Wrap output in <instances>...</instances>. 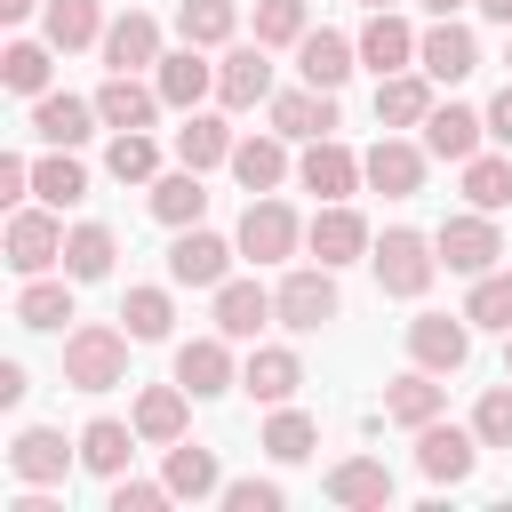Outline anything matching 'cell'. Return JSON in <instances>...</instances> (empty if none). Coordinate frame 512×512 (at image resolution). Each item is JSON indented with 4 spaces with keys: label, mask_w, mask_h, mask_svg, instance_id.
<instances>
[{
    "label": "cell",
    "mask_w": 512,
    "mask_h": 512,
    "mask_svg": "<svg viewBox=\"0 0 512 512\" xmlns=\"http://www.w3.org/2000/svg\"><path fill=\"white\" fill-rule=\"evenodd\" d=\"M128 328H104V320H88V328H72L64 336V384L72 392H112L120 376H128Z\"/></svg>",
    "instance_id": "1"
},
{
    "label": "cell",
    "mask_w": 512,
    "mask_h": 512,
    "mask_svg": "<svg viewBox=\"0 0 512 512\" xmlns=\"http://www.w3.org/2000/svg\"><path fill=\"white\" fill-rule=\"evenodd\" d=\"M360 64L384 80V72H408L416 64V32H408V16H392V8H368V24H360Z\"/></svg>",
    "instance_id": "20"
},
{
    "label": "cell",
    "mask_w": 512,
    "mask_h": 512,
    "mask_svg": "<svg viewBox=\"0 0 512 512\" xmlns=\"http://www.w3.org/2000/svg\"><path fill=\"white\" fill-rule=\"evenodd\" d=\"M8 264H16L24 280H32V272H48V264H64V224H56V208H48V200L8 216Z\"/></svg>",
    "instance_id": "11"
},
{
    "label": "cell",
    "mask_w": 512,
    "mask_h": 512,
    "mask_svg": "<svg viewBox=\"0 0 512 512\" xmlns=\"http://www.w3.org/2000/svg\"><path fill=\"white\" fill-rule=\"evenodd\" d=\"M480 136H488V112H464V104H432V120H424V152L456 160V168L480 152Z\"/></svg>",
    "instance_id": "25"
},
{
    "label": "cell",
    "mask_w": 512,
    "mask_h": 512,
    "mask_svg": "<svg viewBox=\"0 0 512 512\" xmlns=\"http://www.w3.org/2000/svg\"><path fill=\"white\" fill-rule=\"evenodd\" d=\"M64 280H72V272H64ZM64 280H40V272H32L24 296H16V328H64V320H72V288H64Z\"/></svg>",
    "instance_id": "39"
},
{
    "label": "cell",
    "mask_w": 512,
    "mask_h": 512,
    "mask_svg": "<svg viewBox=\"0 0 512 512\" xmlns=\"http://www.w3.org/2000/svg\"><path fill=\"white\" fill-rule=\"evenodd\" d=\"M472 432H480V448H512V384H488V392H480Z\"/></svg>",
    "instance_id": "48"
},
{
    "label": "cell",
    "mask_w": 512,
    "mask_h": 512,
    "mask_svg": "<svg viewBox=\"0 0 512 512\" xmlns=\"http://www.w3.org/2000/svg\"><path fill=\"white\" fill-rule=\"evenodd\" d=\"M312 24H304V0H256V40L264 48H296Z\"/></svg>",
    "instance_id": "47"
},
{
    "label": "cell",
    "mask_w": 512,
    "mask_h": 512,
    "mask_svg": "<svg viewBox=\"0 0 512 512\" xmlns=\"http://www.w3.org/2000/svg\"><path fill=\"white\" fill-rule=\"evenodd\" d=\"M184 408H192V392H184V384H144V392H136V408H128V424H136L152 448H168V440H184Z\"/></svg>",
    "instance_id": "29"
},
{
    "label": "cell",
    "mask_w": 512,
    "mask_h": 512,
    "mask_svg": "<svg viewBox=\"0 0 512 512\" xmlns=\"http://www.w3.org/2000/svg\"><path fill=\"white\" fill-rule=\"evenodd\" d=\"M24 192H32V160H16V152H0V200L16 208Z\"/></svg>",
    "instance_id": "51"
},
{
    "label": "cell",
    "mask_w": 512,
    "mask_h": 512,
    "mask_svg": "<svg viewBox=\"0 0 512 512\" xmlns=\"http://www.w3.org/2000/svg\"><path fill=\"white\" fill-rule=\"evenodd\" d=\"M176 32H184L192 48H224V40L240 32V8H232V0H184V8H176Z\"/></svg>",
    "instance_id": "41"
},
{
    "label": "cell",
    "mask_w": 512,
    "mask_h": 512,
    "mask_svg": "<svg viewBox=\"0 0 512 512\" xmlns=\"http://www.w3.org/2000/svg\"><path fill=\"white\" fill-rule=\"evenodd\" d=\"M0 80H8L16 96H48V40H8Z\"/></svg>",
    "instance_id": "45"
},
{
    "label": "cell",
    "mask_w": 512,
    "mask_h": 512,
    "mask_svg": "<svg viewBox=\"0 0 512 512\" xmlns=\"http://www.w3.org/2000/svg\"><path fill=\"white\" fill-rule=\"evenodd\" d=\"M328 504H344V512H384L392 504V472L376 464V456H344V464H328Z\"/></svg>",
    "instance_id": "18"
},
{
    "label": "cell",
    "mask_w": 512,
    "mask_h": 512,
    "mask_svg": "<svg viewBox=\"0 0 512 512\" xmlns=\"http://www.w3.org/2000/svg\"><path fill=\"white\" fill-rule=\"evenodd\" d=\"M360 8H392V0H360Z\"/></svg>",
    "instance_id": "58"
},
{
    "label": "cell",
    "mask_w": 512,
    "mask_h": 512,
    "mask_svg": "<svg viewBox=\"0 0 512 512\" xmlns=\"http://www.w3.org/2000/svg\"><path fill=\"white\" fill-rule=\"evenodd\" d=\"M472 8H480L488 24H504V32H512V0H472Z\"/></svg>",
    "instance_id": "54"
},
{
    "label": "cell",
    "mask_w": 512,
    "mask_h": 512,
    "mask_svg": "<svg viewBox=\"0 0 512 512\" xmlns=\"http://www.w3.org/2000/svg\"><path fill=\"white\" fill-rule=\"evenodd\" d=\"M176 384H184L192 400L232 392V384H240V368H232V336H224V328H216V336H192V344L176 352Z\"/></svg>",
    "instance_id": "12"
},
{
    "label": "cell",
    "mask_w": 512,
    "mask_h": 512,
    "mask_svg": "<svg viewBox=\"0 0 512 512\" xmlns=\"http://www.w3.org/2000/svg\"><path fill=\"white\" fill-rule=\"evenodd\" d=\"M32 8H40V0H0V24H24Z\"/></svg>",
    "instance_id": "55"
},
{
    "label": "cell",
    "mask_w": 512,
    "mask_h": 512,
    "mask_svg": "<svg viewBox=\"0 0 512 512\" xmlns=\"http://www.w3.org/2000/svg\"><path fill=\"white\" fill-rule=\"evenodd\" d=\"M72 464H80V448H64V432H48V424H24V432L8 440V472L32 480V488H56Z\"/></svg>",
    "instance_id": "13"
},
{
    "label": "cell",
    "mask_w": 512,
    "mask_h": 512,
    "mask_svg": "<svg viewBox=\"0 0 512 512\" xmlns=\"http://www.w3.org/2000/svg\"><path fill=\"white\" fill-rule=\"evenodd\" d=\"M376 120H384V128H424V120H432V72H424V64L384 72V80H376Z\"/></svg>",
    "instance_id": "21"
},
{
    "label": "cell",
    "mask_w": 512,
    "mask_h": 512,
    "mask_svg": "<svg viewBox=\"0 0 512 512\" xmlns=\"http://www.w3.org/2000/svg\"><path fill=\"white\" fill-rule=\"evenodd\" d=\"M96 112H104V128H152L160 120V88H144L136 72H112L96 88Z\"/></svg>",
    "instance_id": "30"
},
{
    "label": "cell",
    "mask_w": 512,
    "mask_h": 512,
    "mask_svg": "<svg viewBox=\"0 0 512 512\" xmlns=\"http://www.w3.org/2000/svg\"><path fill=\"white\" fill-rule=\"evenodd\" d=\"M112 256H120V240H112L104 224H72V232H64V272H72V280H104Z\"/></svg>",
    "instance_id": "38"
},
{
    "label": "cell",
    "mask_w": 512,
    "mask_h": 512,
    "mask_svg": "<svg viewBox=\"0 0 512 512\" xmlns=\"http://www.w3.org/2000/svg\"><path fill=\"white\" fill-rule=\"evenodd\" d=\"M368 264H376V288H384V296H408V304H416V296L432 288V272H440V248H432L424 232L392 224V232L368 248Z\"/></svg>",
    "instance_id": "2"
},
{
    "label": "cell",
    "mask_w": 512,
    "mask_h": 512,
    "mask_svg": "<svg viewBox=\"0 0 512 512\" xmlns=\"http://www.w3.org/2000/svg\"><path fill=\"white\" fill-rule=\"evenodd\" d=\"M96 120H104L96 96H56V88L32 96V136H40V144H64V152H72V144H88Z\"/></svg>",
    "instance_id": "22"
},
{
    "label": "cell",
    "mask_w": 512,
    "mask_h": 512,
    "mask_svg": "<svg viewBox=\"0 0 512 512\" xmlns=\"http://www.w3.org/2000/svg\"><path fill=\"white\" fill-rule=\"evenodd\" d=\"M272 128L280 136H296V144H312V136H336V88H280L272 96Z\"/></svg>",
    "instance_id": "17"
},
{
    "label": "cell",
    "mask_w": 512,
    "mask_h": 512,
    "mask_svg": "<svg viewBox=\"0 0 512 512\" xmlns=\"http://www.w3.org/2000/svg\"><path fill=\"white\" fill-rule=\"evenodd\" d=\"M232 144H240V136H232L216 112H184V128H176V160L200 168V176H208L216 160H232Z\"/></svg>",
    "instance_id": "34"
},
{
    "label": "cell",
    "mask_w": 512,
    "mask_h": 512,
    "mask_svg": "<svg viewBox=\"0 0 512 512\" xmlns=\"http://www.w3.org/2000/svg\"><path fill=\"white\" fill-rule=\"evenodd\" d=\"M240 256L248 264H288L296 248H304V224H296V208L288 200H272V192H248V216H240Z\"/></svg>",
    "instance_id": "3"
},
{
    "label": "cell",
    "mask_w": 512,
    "mask_h": 512,
    "mask_svg": "<svg viewBox=\"0 0 512 512\" xmlns=\"http://www.w3.org/2000/svg\"><path fill=\"white\" fill-rule=\"evenodd\" d=\"M152 216H160L168 232H184V224H200V216H208V192H200V168H176V176H152Z\"/></svg>",
    "instance_id": "35"
},
{
    "label": "cell",
    "mask_w": 512,
    "mask_h": 512,
    "mask_svg": "<svg viewBox=\"0 0 512 512\" xmlns=\"http://www.w3.org/2000/svg\"><path fill=\"white\" fill-rule=\"evenodd\" d=\"M408 360L432 368V376H456V368L472 360V320H464V312H456V320H448V312H416V320H408Z\"/></svg>",
    "instance_id": "8"
},
{
    "label": "cell",
    "mask_w": 512,
    "mask_h": 512,
    "mask_svg": "<svg viewBox=\"0 0 512 512\" xmlns=\"http://www.w3.org/2000/svg\"><path fill=\"white\" fill-rule=\"evenodd\" d=\"M288 488L280 480H224V512H280Z\"/></svg>",
    "instance_id": "49"
},
{
    "label": "cell",
    "mask_w": 512,
    "mask_h": 512,
    "mask_svg": "<svg viewBox=\"0 0 512 512\" xmlns=\"http://www.w3.org/2000/svg\"><path fill=\"white\" fill-rule=\"evenodd\" d=\"M440 408H448V384H440L432 368H408V376H392V384H384V416H392V424H408V432H424Z\"/></svg>",
    "instance_id": "26"
},
{
    "label": "cell",
    "mask_w": 512,
    "mask_h": 512,
    "mask_svg": "<svg viewBox=\"0 0 512 512\" xmlns=\"http://www.w3.org/2000/svg\"><path fill=\"white\" fill-rule=\"evenodd\" d=\"M24 400V360H0V408Z\"/></svg>",
    "instance_id": "53"
},
{
    "label": "cell",
    "mask_w": 512,
    "mask_h": 512,
    "mask_svg": "<svg viewBox=\"0 0 512 512\" xmlns=\"http://www.w3.org/2000/svg\"><path fill=\"white\" fill-rule=\"evenodd\" d=\"M296 184H304V192H320V200H352L368 176H360V160H352L336 136H312V144H304V160H296Z\"/></svg>",
    "instance_id": "15"
},
{
    "label": "cell",
    "mask_w": 512,
    "mask_h": 512,
    "mask_svg": "<svg viewBox=\"0 0 512 512\" xmlns=\"http://www.w3.org/2000/svg\"><path fill=\"white\" fill-rule=\"evenodd\" d=\"M216 96H224L232 112L272 104V64H264V40H256V48H232V56L216 64Z\"/></svg>",
    "instance_id": "27"
},
{
    "label": "cell",
    "mask_w": 512,
    "mask_h": 512,
    "mask_svg": "<svg viewBox=\"0 0 512 512\" xmlns=\"http://www.w3.org/2000/svg\"><path fill=\"white\" fill-rule=\"evenodd\" d=\"M152 88H160V104H168V112H192V104L216 88V64H208V48H192V40H184L176 56H160V64H152Z\"/></svg>",
    "instance_id": "16"
},
{
    "label": "cell",
    "mask_w": 512,
    "mask_h": 512,
    "mask_svg": "<svg viewBox=\"0 0 512 512\" xmlns=\"http://www.w3.org/2000/svg\"><path fill=\"white\" fill-rule=\"evenodd\" d=\"M264 320H280L272 288H256V280H224V288H216V328H224L232 344H248Z\"/></svg>",
    "instance_id": "28"
},
{
    "label": "cell",
    "mask_w": 512,
    "mask_h": 512,
    "mask_svg": "<svg viewBox=\"0 0 512 512\" xmlns=\"http://www.w3.org/2000/svg\"><path fill=\"white\" fill-rule=\"evenodd\" d=\"M464 200L488 208V216L512 208V160H504V152H472V160H464Z\"/></svg>",
    "instance_id": "40"
},
{
    "label": "cell",
    "mask_w": 512,
    "mask_h": 512,
    "mask_svg": "<svg viewBox=\"0 0 512 512\" xmlns=\"http://www.w3.org/2000/svg\"><path fill=\"white\" fill-rule=\"evenodd\" d=\"M488 136H496V144H504V152H512V80H504V96H496V104H488Z\"/></svg>",
    "instance_id": "52"
},
{
    "label": "cell",
    "mask_w": 512,
    "mask_h": 512,
    "mask_svg": "<svg viewBox=\"0 0 512 512\" xmlns=\"http://www.w3.org/2000/svg\"><path fill=\"white\" fill-rule=\"evenodd\" d=\"M224 168L240 176V192H272V184L288 176V136H280V128H272V136H240Z\"/></svg>",
    "instance_id": "31"
},
{
    "label": "cell",
    "mask_w": 512,
    "mask_h": 512,
    "mask_svg": "<svg viewBox=\"0 0 512 512\" xmlns=\"http://www.w3.org/2000/svg\"><path fill=\"white\" fill-rule=\"evenodd\" d=\"M296 72H304L312 88H344V80L360 72V40H344V32H304V40H296Z\"/></svg>",
    "instance_id": "24"
},
{
    "label": "cell",
    "mask_w": 512,
    "mask_h": 512,
    "mask_svg": "<svg viewBox=\"0 0 512 512\" xmlns=\"http://www.w3.org/2000/svg\"><path fill=\"white\" fill-rule=\"evenodd\" d=\"M104 168H112L120 184H152V176H160V144H152L144 128H112V152H104Z\"/></svg>",
    "instance_id": "42"
},
{
    "label": "cell",
    "mask_w": 512,
    "mask_h": 512,
    "mask_svg": "<svg viewBox=\"0 0 512 512\" xmlns=\"http://www.w3.org/2000/svg\"><path fill=\"white\" fill-rule=\"evenodd\" d=\"M104 72H144V64H160V24L144 16V8H128V16H112L104 24Z\"/></svg>",
    "instance_id": "19"
},
{
    "label": "cell",
    "mask_w": 512,
    "mask_h": 512,
    "mask_svg": "<svg viewBox=\"0 0 512 512\" xmlns=\"http://www.w3.org/2000/svg\"><path fill=\"white\" fill-rule=\"evenodd\" d=\"M360 176H368L384 200H416V192H424V144H408L400 128H384V136L360 152Z\"/></svg>",
    "instance_id": "6"
},
{
    "label": "cell",
    "mask_w": 512,
    "mask_h": 512,
    "mask_svg": "<svg viewBox=\"0 0 512 512\" xmlns=\"http://www.w3.org/2000/svg\"><path fill=\"white\" fill-rule=\"evenodd\" d=\"M504 64H512V48H504Z\"/></svg>",
    "instance_id": "59"
},
{
    "label": "cell",
    "mask_w": 512,
    "mask_h": 512,
    "mask_svg": "<svg viewBox=\"0 0 512 512\" xmlns=\"http://www.w3.org/2000/svg\"><path fill=\"white\" fill-rule=\"evenodd\" d=\"M168 496H176L168 480H128V472H120V480H112V504H104V512H160Z\"/></svg>",
    "instance_id": "50"
},
{
    "label": "cell",
    "mask_w": 512,
    "mask_h": 512,
    "mask_svg": "<svg viewBox=\"0 0 512 512\" xmlns=\"http://www.w3.org/2000/svg\"><path fill=\"white\" fill-rule=\"evenodd\" d=\"M296 384H304V360H296L288 344H256V352H248V368H240V392H248V400H264V408L296 400Z\"/></svg>",
    "instance_id": "23"
},
{
    "label": "cell",
    "mask_w": 512,
    "mask_h": 512,
    "mask_svg": "<svg viewBox=\"0 0 512 512\" xmlns=\"http://www.w3.org/2000/svg\"><path fill=\"white\" fill-rule=\"evenodd\" d=\"M176 496H224V472H216V448H200V440H168V472H160Z\"/></svg>",
    "instance_id": "33"
},
{
    "label": "cell",
    "mask_w": 512,
    "mask_h": 512,
    "mask_svg": "<svg viewBox=\"0 0 512 512\" xmlns=\"http://www.w3.org/2000/svg\"><path fill=\"white\" fill-rule=\"evenodd\" d=\"M136 440H144L136 424H120V416H96V424L80 432V464H88L96 480H120V472H128V456H136Z\"/></svg>",
    "instance_id": "32"
},
{
    "label": "cell",
    "mask_w": 512,
    "mask_h": 512,
    "mask_svg": "<svg viewBox=\"0 0 512 512\" xmlns=\"http://www.w3.org/2000/svg\"><path fill=\"white\" fill-rule=\"evenodd\" d=\"M424 8H432V16H456V8H464V0H424Z\"/></svg>",
    "instance_id": "56"
},
{
    "label": "cell",
    "mask_w": 512,
    "mask_h": 512,
    "mask_svg": "<svg viewBox=\"0 0 512 512\" xmlns=\"http://www.w3.org/2000/svg\"><path fill=\"white\" fill-rule=\"evenodd\" d=\"M40 40H48V48H96V40H104V8H96V0H48Z\"/></svg>",
    "instance_id": "36"
},
{
    "label": "cell",
    "mask_w": 512,
    "mask_h": 512,
    "mask_svg": "<svg viewBox=\"0 0 512 512\" xmlns=\"http://www.w3.org/2000/svg\"><path fill=\"white\" fill-rule=\"evenodd\" d=\"M120 320H128L136 344H160L168 320H176V304H168V288H128V296H120Z\"/></svg>",
    "instance_id": "44"
},
{
    "label": "cell",
    "mask_w": 512,
    "mask_h": 512,
    "mask_svg": "<svg viewBox=\"0 0 512 512\" xmlns=\"http://www.w3.org/2000/svg\"><path fill=\"white\" fill-rule=\"evenodd\" d=\"M256 448H264V456H272V464H304V456H312V448H320V424H312V416H304V408H288V400H280V408H272V424H264V440H256Z\"/></svg>",
    "instance_id": "37"
},
{
    "label": "cell",
    "mask_w": 512,
    "mask_h": 512,
    "mask_svg": "<svg viewBox=\"0 0 512 512\" xmlns=\"http://www.w3.org/2000/svg\"><path fill=\"white\" fill-rule=\"evenodd\" d=\"M416 64H424L432 80H448V88H456V80H472V72H480V40H472L456 16H440L432 32H416Z\"/></svg>",
    "instance_id": "14"
},
{
    "label": "cell",
    "mask_w": 512,
    "mask_h": 512,
    "mask_svg": "<svg viewBox=\"0 0 512 512\" xmlns=\"http://www.w3.org/2000/svg\"><path fill=\"white\" fill-rule=\"evenodd\" d=\"M432 248H440V264H448V272H464V280L496 272V256H504V240H496L488 208H472V216H448V224L432 232Z\"/></svg>",
    "instance_id": "7"
},
{
    "label": "cell",
    "mask_w": 512,
    "mask_h": 512,
    "mask_svg": "<svg viewBox=\"0 0 512 512\" xmlns=\"http://www.w3.org/2000/svg\"><path fill=\"white\" fill-rule=\"evenodd\" d=\"M304 248H312V256H320V264L336 272V264H360V256L376 248V232H368V216H360V208L328 200V208H320V216L304 224Z\"/></svg>",
    "instance_id": "10"
},
{
    "label": "cell",
    "mask_w": 512,
    "mask_h": 512,
    "mask_svg": "<svg viewBox=\"0 0 512 512\" xmlns=\"http://www.w3.org/2000/svg\"><path fill=\"white\" fill-rule=\"evenodd\" d=\"M464 320L472 328H512V272H480L472 296H464Z\"/></svg>",
    "instance_id": "46"
},
{
    "label": "cell",
    "mask_w": 512,
    "mask_h": 512,
    "mask_svg": "<svg viewBox=\"0 0 512 512\" xmlns=\"http://www.w3.org/2000/svg\"><path fill=\"white\" fill-rule=\"evenodd\" d=\"M32 192H40L48 208H72V200H88V168H80V160H72V152L56 144V152H48L40 168H32Z\"/></svg>",
    "instance_id": "43"
},
{
    "label": "cell",
    "mask_w": 512,
    "mask_h": 512,
    "mask_svg": "<svg viewBox=\"0 0 512 512\" xmlns=\"http://www.w3.org/2000/svg\"><path fill=\"white\" fill-rule=\"evenodd\" d=\"M504 376H512V328H504Z\"/></svg>",
    "instance_id": "57"
},
{
    "label": "cell",
    "mask_w": 512,
    "mask_h": 512,
    "mask_svg": "<svg viewBox=\"0 0 512 512\" xmlns=\"http://www.w3.org/2000/svg\"><path fill=\"white\" fill-rule=\"evenodd\" d=\"M472 464H480V432L472 424H424L416 432V472L424 480H440V488H456V480H472Z\"/></svg>",
    "instance_id": "9"
},
{
    "label": "cell",
    "mask_w": 512,
    "mask_h": 512,
    "mask_svg": "<svg viewBox=\"0 0 512 512\" xmlns=\"http://www.w3.org/2000/svg\"><path fill=\"white\" fill-rule=\"evenodd\" d=\"M232 256H240V240H224L208 224H184L176 248H168V280L176 288H224L232 280Z\"/></svg>",
    "instance_id": "5"
},
{
    "label": "cell",
    "mask_w": 512,
    "mask_h": 512,
    "mask_svg": "<svg viewBox=\"0 0 512 512\" xmlns=\"http://www.w3.org/2000/svg\"><path fill=\"white\" fill-rule=\"evenodd\" d=\"M272 304H280V328H296V336H320V328L344 312V296H336V272H328V264H296V272L272 288Z\"/></svg>",
    "instance_id": "4"
}]
</instances>
